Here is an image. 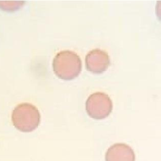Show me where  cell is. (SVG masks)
<instances>
[{"label": "cell", "instance_id": "6da1fadb", "mask_svg": "<svg viewBox=\"0 0 161 161\" xmlns=\"http://www.w3.org/2000/svg\"><path fill=\"white\" fill-rule=\"evenodd\" d=\"M55 75L61 79L71 80L77 78L82 70V61L75 53L62 51L56 55L53 62Z\"/></svg>", "mask_w": 161, "mask_h": 161}, {"label": "cell", "instance_id": "7a4b0ae2", "mask_svg": "<svg viewBox=\"0 0 161 161\" xmlns=\"http://www.w3.org/2000/svg\"><path fill=\"white\" fill-rule=\"evenodd\" d=\"M11 119L15 128L24 133L35 130L40 122V114L36 107L30 103H20L15 108Z\"/></svg>", "mask_w": 161, "mask_h": 161}, {"label": "cell", "instance_id": "3957f363", "mask_svg": "<svg viewBox=\"0 0 161 161\" xmlns=\"http://www.w3.org/2000/svg\"><path fill=\"white\" fill-rule=\"evenodd\" d=\"M85 109L90 117L95 119H103L111 113L113 103L108 94L97 92L91 94L88 97Z\"/></svg>", "mask_w": 161, "mask_h": 161}, {"label": "cell", "instance_id": "277c9868", "mask_svg": "<svg viewBox=\"0 0 161 161\" xmlns=\"http://www.w3.org/2000/svg\"><path fill=\"white\" fill-rule=\"evenodd\" d=\"M110 64V57L107 53L98 48L89 52L85 58L86 69L94 74L103 73L107 69Z\"/></svg>", "mask_w": 161, "mask_h": 161}, {"label": "cell", "instance_id": "5b68a950", "mask_svg": "<svg viewBox=\"0 0 161 161\" xmlns=\"http://www.w3.org/2000/svg\"><path fill=\"white\" fill-rule=\"evenodd\" d=\"M134 150L125 143H116L108 148L105 155L106 161H135Z\"/></svg>", "mask_w": 161, "mask_h": 161}, {"label": "cell", "instance_id": "8992f818", "mask_svg": "<svg viewBox=\"0 0 161 161\" xmlns=\"http://www.w3.org/2000/svg\"><path fill=\"white\" fill-rule=\"evenodd\" d=\"M23 2H0V8L4 10L13 11L23 6Z\"/></svg>", "mask_w": 161, "mask_h": 161}]
</instances>
